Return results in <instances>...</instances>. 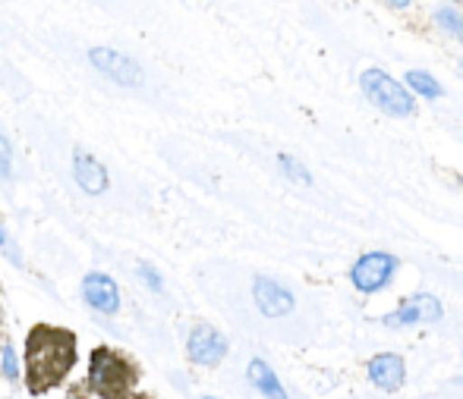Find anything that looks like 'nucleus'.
I'll list each match as a JSON object with an SVG mask.
<instances>
[{"instance_id": "nucleus-1", "label": "nucleus", "mask_w": 463, "mask_h": 399, "mask_svg": "<svg viewBox=\"0 0 463 399\" xmlns=\"http://www.w3.org/2000/svg\"><path fill=\"white\" fill-rule=\"evenodd\" d=\"M23 387L32 399L61 390L80 365V337L70 327L38 320L23 339Z\"/></svg>"}, {"instance_id": "nucleus-2", "label": "nucleus", "mask_w": 463, "mask_h": 399, "mask_svg": "<svg viewBox=\"0 0 463 399\" xmlns=\"http://www.w3.org/2000/svg\"><path fill=\"white\" fill-rule=\"evenodd\" d=\"M142 371L127 352L114 346H95L86 362V387L95 399H136Z\"/></svg>"}, {"instance_id": "nucleus-3", "label": "nucleus", "mask_w": 463, "mask_h": 399, "mask_svg": "<svg viewBox=\"0 0 463 399\" xmlns=\"http://www.w3.org/2000/svg\"><path fill=\"white\" fill-rule=\"evenodd\" d=\"M360 91L372 107L394 116V120H410L416 114V97L407 91V85L378 67H366L360 73Z\"/></svg>"}, {"instance_id": "nucleus-4", "label": "nucleus", "mask_w": 463, "mask_h": 399, "mask_svg": "<svg viewBox=\"0 0 463 399\" xmlns=\"http://www.w3.org/2000/svg\"><path fill=\"white\" fill-rule=\"evenodd\" d=\"M397 271H401V258L394 252H384V248H372V252H363L360 258L350 264V286H354L360 296H378L384 292L391 283L397 280Z\"/></svg>"}, {"instance_id": "nucleus-5", "label": "nucleus", "mask_w": 463, "mask_h": 399, "mask_svg": "<svg viewBox=\"0 0 463 399\" xmlns=\"http://www.w3.org/2000/svg\"><path fill=\"white\" fill-rule=\"evenodd\" d=\"M89 67L95 70L98 76H104L108 82H114L117 88H142L146 85V70L136 57L123 54L120 48H108V44H95L89 48Z\"/></svg>"}, {"instance_id": "nucleus-6", "label": "nucleus", "mask_w": 463, "mask_h": 399, "mask_svg": "<svg viewBox=\"0 0 463 399\" xmlns=\"http://www.w3.org/2000/svg\"><path fill=\"white\" fill-rule=\"evenodd\" d=\"M184 352H186V362L193 365V368H218V365H224L227 356H231V339H227V333L218 330L214 324L195 320V324L186 330Z\"/></svg>"}, {"instance_id": "nucleus-7", "label": "nucleus", "mask_w": 463, "mask_h": 399, "mask_svg": "<svg viewBox=\"0 0 463 399\" xmlns=\"http://www.w3.org/2000/svg\"><path fill=\"white\" fill-rule=\"evenodd\" d=\"M445 318V305L435 292H413V296L401 299L394 311L382 318L384 327L391 330H407V327H420V324H439Z\"/></svg>"}, {"instance_id": "nucleus-8", "label": "nucleus", "mask_w": 463, "mask_h": 399, "mask_svg": "<svg viewBox=\"0 0 463 399\" xmlns=\"http://www.w3.org/2000/svg\"><path fill=\"white\" fill-rule=\"evenodd\" d=\"M80 296L86 302L89 311H95L98 318H114L123 311V292L110 274L104 271H89L80 280Z\"/></svg>"}, {"instance_id": "nucleus-9", "label": "nucleus", "mask_w": 463, "mask_h": 399, "mask_svg": "<svg viewBox=\"0 0 463 399\" xmlns=\"http://www.w3.org/2000/svg\"><path fill=\"white\" fill-rule=\"evenodd\" d=\"M252 305L259 309L262 318H287L297 309V296L290 292V286H284L280 280L269 277V274H256L252 277Z\"/></svg>"}, {"instance_id": "nucleus-10", "label": "nucleus", "mask_w": 463, "mask_h": 399, "mask_svg": "<svg viewBox=\"0 0 463 399\" xmlns=\"http://www.w3.org/2000/svg\"><path fill=\"white\" fill-rule=\"evenodd\" d=\"M70 167H73V182L80 186V192H86L89 199H101L110 189V173L104 167V161L92 154L89 148H73L70 154Z\"/></svg>"}, {"instance_id": "nucleus-11", "label": "nucleus", "mask_w": 463, "mask_h": 399, "mask_svg": "<svg viewBox=\"0 0 463 399\" xmlns=\"http://www.w3.org/2000/svg\"><path fill=\"white\" fill-rule=\"evenodd\" d=\"M366 381L382 394H397L407 384V362L401 352H375L366 362Z\"/></svg>"}, {"instance_id": "nucleus-12", "label": "nucleus", "mask_w": 463, "mask_h": 399, "mask_svg": "<svg viewBox=\"0 0 463 399\" xmlns=\"http://www.w3.org/2000/svg\"><path fill=\"white\" fill-rule=\"evenodd\" d=\"M246 381H250V387L262 399H290L287 396L284 381H280V375L259 356L250 358V365H246Z\"/></svg>"}, {"instance_id": "nucleus-13", "label": "nucleus", "mask_w": 463, "mask_h": 399, "mask_svg": "<svg viewBox=\"0 0 463 399\" xmlns=\"http://www.w3.org/2000/svg\"><path fill=\"white\" fill-rule=\"evenodd\" d=\"M401 82L407 85L410 95L422 97V101H439V97H445V85L435 79L429 70H407Z\"/></svg>"}, {"instance_id": "nucleus-14", "label": "nucleus", "mask_w": 463, "mask_h": 399, "mask_svg": "<svg viewBox=\"0 0 463 399\" xmlns=\"http://www.w3.org/2000/svg\"><path fill=\"white\" fill-rule=\"evenodd\" d=\"M432 25L441 32L445 38L463 44V10L454 4H435L432 6Z\"/></svg>"}, {"instance_id": "nucleus-15", "label": "nucleus", "mask_w": 463, "mask_h": 399, "mask_svg": "<svg viewBox=\"0 0 463 399\" xmlns=\"http://www.w3.org/2000/svg\"><path fill=\"white\" fill-rule=\"evenodd\" d=\"M0 381L6 387H23V358L10 339H4V346H0Z\"/></svg>"}, {"instance_id": "nucleus-16", "label": "nucleus", "mask_w": 463, "mask_h": 399, "mask_svg": "<svg viewBox=\"0 0 463 399\" xmlns=\"http://www.w3.org/2000/svg\"><path fill=\"white\" fill-rule=\"evenodd\" d=\"M136 280H139L142 286H146L152 296H167V283H165V274L158 271V264H152V261H146V258H139L136 261Z\"/></svg>"}, {"instance_id": "nucleus-17", "label": "nucleus", "mask_w": 463, "mask_h": 399, "mask_svg": "<svg viewBox=\"0 0 463 399\" xmlns=\"http://www.w3.org/2000/svg\"><path fill=\"white\" fill-rule=\"evenodd\" d=\"M278 170H280V176H284V180L299 182V186H312L309 167H306L299 158H293V154H278Z\"/></svg>"}, {"instance_id": "nucleus-18", "label": "nucleus", "mask_w": 463, "mask_h": 399, "mask_svg": "<svg viewBox=\"0 0 463 399\" xmlns=\"http://www.w3.org/2000/svg\"><path fill=\"white\" fill-rule=\"evenodd\" d=\"M16 176V152H13V142L0 133V180L10 182Z\"/></svg>"}, {"instance_id": "nucleus-19", "label": "nucleus", "mask_w": 463, "mask_h": 399, "mask_svg": "<svg viewBox=\"0 0 463 399\" xmlns=\"http://www.w3.org/2000/svg\"><path fill=\"white\" fill-rule=\"evenodd\" d=\"M0 255H6V258H10L13 264L23 267V255H19V246H16V242H13L10 230H6L4 218H0Z\"/></svg>"}, {"instance_id": "nucleus-20", "label": "nucleus", "mask_w": 463, "mask_h": 399, "mask_svg": "<svg viewBox=\"0 0 463 399\" xmlns=\"http://www.w3.org/2000/svg\"><path fill=\"white\" fill-rule=\"evenodd\" d=\"M384 6H394V10H407L410 4H413V0H382Z\"/></svg>"}, {"instance_id": "nucleus-21", "label": "nucleus", "mask_w": 463, "mask_h": 399, "mask_svg": "<svg viewBox=\"0 0 463 399\" xmlns=\"http://www.w3.org/2000/svg\"><path fill=\"white\" fill-rule=\"evenodd\" d=\"M202 399H218V396H202Z\"/></svg>"}, {"instance_id": "nucleus-22", "label": "nucleus", "mask_w": 463, "mask_h": 399, "mask_svg": "<svg viewBox=\"0 0 463 399\" xmlns=\"http://www.w3.org/2000/svg\"><path fill=\"white\" fill-rule=\"evenodd\" d=\"M460 73H463V60H460Z\"/></svg>"}, {"instance_id": "nucleus-23", "label": "nucleus", "mask_w": 463, "mask_h": 399, "mask_svg": "<svg viewBox=\"0 0 463 399\" xmlns=\"http://www.w3.org/2000/svg\"><path fill=\"white\" fill-rule=\"evenodd\" d=\"M0 346H4V339H0Z\"/></svg>"}]
</instances>
